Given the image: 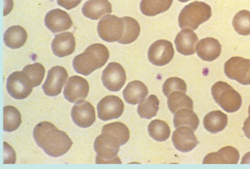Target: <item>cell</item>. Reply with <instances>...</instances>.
I'll list each match as a JSON object with an SVG mask.
<instances>
[{
  "label": "cell",
  "mask_w": 250,
  "mask_h": 169,
  "mask_svg": "<svg viewBox=\"0 0 250 169\" xmlns=\"http://www.w3.org/2000/svg\"><path fill=\"white\" fill-rule=\"evenodd\" d=\"M45 25L53 33L66 31L72 26V20L66 11L53 9L45 16Z\"/></svg>",
  "instance_id": "obj_16"
},
{
  "label": "cell",
  "mask_w": 250,
  "mask_h": 169,
  "mask_svg": "<svg viewBox=\"0 0 250 169\" xmlns=\"http://www.w3.org/2000/svg\"><path fill=\"white\" fill-rule=\"evenodd\" d=\"M119 144L109 136L101 133L94 141V150L96 152V163H121L117 156L119 152Z\"/></svg>",
  "instance_id": "obj_5"
},
{
  "label": "cell",
  "mask_w": 250,
  "mask_h": 169,
  "mask_svg": "<svg viewBox=\"0 0 250 169\" xmlns=\"http://www.w3.org/2000/svg\"><path fill=\"white\" fill-rule=\"evenodd\" d=\"M211 17L210 6L200 1H194L186 5L180 12L178 23L181 29L190 28L195 30L200 24Z\"/></svg>",
  "instance_id": "obj_3"
},
{
  "label": "cell",
  "mask_w": 250,
  "mask_h": 169,
  "mask_svg": "<svg viewBox=\"0 0 250 169\" xmlns=\"http://www.w3.org/2000/svg\"><path fill=\"white\" fill-rule=\"evenodd\" d=\"M89 93L88 81L80 76L70 77L64 88V97L71 103L85 99Z\"/></svg>",
  "instance_id": "obj_14"
},
{
  "label": "cell",
  "mask_w": 250,
  "mask_h": 169,
  "mask_svg": "<svg viewBox=\"0 0 250 169\" xmlns=\"http://www.w3.org/2000/svg\"><path fill=\"white\" fill-rule=\"evenodd\" d=\"M34 85L24 71H16L7 79L6 88L10 96L15 99H25L32 92Z\"/></svg>",
  "instance_id": "obj_8"
},
{
  "label": "cell",
  "mask_w": 250,
  "mask_h": 169,
  "mask_svg": "<svg viewBox=\"0 0 250 169\" xmlns=\"http://www.w3.org/2000/svg\"><path fill=\"white\" fill-rule=\"evenodd\" d=\"M124 21L115 15H106L98 22L99 37L106 42H118L124 32Z\"/></svg>",
  "instance_id": "obj_6"
},
{
  "label": "cell",
  "mask_w": 250,
  "mask_h": 169,
  "mask_svg": "<svg viewBox=\"0 0 250 169\" xmlns=\"http://www.w3.org/2000/svg\"><path fill=\"white\" fill-rule=\"evenodd\" d=\"M73 122L82 128H87L95 121V110L90 102L83 100L77 101L71 110Z\"/></svg>",
  "instance_id": "obj_13"
},
{
  "label": "cell",
  "mask_w": 250,
  "mask_h": 169,
  "mask_svg": "<svg viewBox=\"0 0 250 169\" xmlns=\"http://www.w3.org/2000/svg\"><path fill=\"white\" fill-rule=\"evenodd\" d=\"M180 2H186V1H189V0H178Z\"/></svg>",
  "instance_id": "obj_41"
},
{
  "label": "cell",
  "mask_w": 250,
  "mask_h": 169,
  "mask_svg": "<svg viewBox=\"0 0 250 169\" xmlns=\"http://www.w3.org/2000/svg\"><path fill=\"white\" fill-rule=\"evenodd\" d=\"M126 81V73L119 63L111 62L102 72V83L110 91H119Z\"/></svg>",
  "instance_id": "obj_10"
},
{
  "label": "cell",
  "mask_w": 250,
  "mask_h": 169,
  "mask_svg": "<svg viewBox=\"0 0 250 169\" xmlns=\"http://www.w3.org/2000/svg\"><path fill=\"white\" fill-rule=\"evenodd\" d=\"M82 1V0H57L58 5L62 6L63 8L66 9H72L79 5V3Z\"/></svg>",
  "instance_id": "obj_37"
},
{
  "label": "cell",
  "mask_w": 250,
  "mask_h": 169,
  "mask_svg": "<svg viewBox=\"0 0 250 169\" xmlns=\"http://www.w3.org/2000/svg\"><path fill=\"white\" fill-rule=\"evenodd\" d=\"M172 142L175 148L180 152H189L198 144L194 130L189 126H180L172 134Z\"/></svg>",
  "instance_id": "obj_15"
},
{
  "label": "cell",
  "mask_w": 250,
  "mask_h": 169,
  "mask_svg": "<svg viewBox=\"0 0 250 169\" xmlns=\"http://www.w3.org/2000/svg\"><path fill=\"white\" fill-rule=\"evenodd\" d=\"M68 80V73L62 66L52 67L47 74V78L43 84V91L47 96H57L61 93L62 88Z\"/></svg>",
  "instance_id": "obj_12"
},
{
  "label": "cell",
  "mask_w": 250,
  "mask_h": 169,
  "mask_svg": "<svg viewBox=\"0 0 250 169\" xmlns=\"http://www.w3.org/2000/svg\"><path fill=\"white\" fill-rule=\"evenodd\" d=\"M228 123V117L225 113L214 110L207 113L203 119V125L207 131L211 133H217L222 131Z\"/></svg>",
  "instance_id": "obj_25"
},
{
  "label": "cell",
  "mask_w": 250,
  "mask_h": 169,
  "mask_svg": "<svg viewBox=\"0 0 250 169\" xmlns=\"http://www.w3.org/2000/svg\"><path fill=\"white\" fill-rule=\"evenodd\" d=\"M3 40H4L5 45L9 48H12V49L21 48L26 43L27 32L23 27L14 25L5 31Z\"/></svg>",
  "instance_id": "obj_24"
},
{
  "label": "cell",
  "mask_w": 250,
  "mask_h": 169,
  "mask_svg": "<svg viewBox=\"0 0 250 169\" xmlns=\"http://www.w3.org/2000/svg\"><path fill=\"white\" fill-rule=\"evenodd\" d=\"M173 124L176 128L180 126H189L193 130H196L199 125V118L192 109L182 108L175 113Z\"/></svg>",
  "instance_id": "obj_28"
},
{
  "label": "cell",
  "mask_w": 250,
  "mask_h": 169,
  "mask_svg": "<svg viewBox=\"0 0 250 169\" xmlns=\"http://www.w3.org/2000/svg\"><path fill=\"white\" fill-rule=\"evenodd\" d=\"M241 163H242V164H250V152L246 153V154L243 156V158H242V160H241Z\"/></svg>",
  "instance_id": "obj_40"
},
{
  "label": "cell",
  "mask_w": 250,
  "mask_h": 169,
  "mask_svg": "<svg viewBox=\"0 0 250 169\" xmlns=\"http://www.w3.org/2000/svg\"><path fill=\"white\" fill-rule=\"evenodd\" d=\"M198 37L192 29H182L175 37L177 51L183 55H192L196 51Z\"/></svg>",
  "instance_id": "obj_18"
},
{
  "label": "cell",
  "mask_w": 250,
  "mask_h": 169,
  "mask_svg": "<svg viewBox=\"0 0 250 169\" xmlns=\"http://www.w3.org/2000/svg\"><path fill=\"white\" fill-rule=\"evenodd\" d=\"M16 160V155L11 146L7 142L3 143V163L4 164H14Z\"/></svg>",
  "instance_id": "obj_36"
},
{
  "label": "cell",
  "mask_w": 250,
  "mask_h": 169,
  "mask_svg": "<svg viewBox=\"0 0 250 169\" xmlns=\"http://www.w3.org/2000/svg\"><path fill=\"white\" fill-rule=\"evenodd\" d=\"M159 109V100L155 95H150L139 103L137 112L141 118L151 119L153 118Z\"/></svg>",
  "instance_id": "obj_30"
},
{
  "label": "cell",
  "mask_w": 250,
  "mask_h": 169,
  "mask_svg": "<svg viewBox=\"0 0 250 169\" xmlns=\"http://www.w3.org/2000/svg\"><path fill=\"white\" fill-rule=\"evenodd\" d=\"M13 7L12 0H4V15H7Z\"/></svg>",
  "instance_id": "obj_39"
},
{
  "label": "cell",
  "mask_w": 250,
  "mask_h": 169,
  "mask_svg": "<svg viewBox=\"0 0 250 169\" xmlns=\"http://www.w3.org/2000/svg\"><path fill=\"white\" fill-rule=\"evenodd\" d=\"M124 32L121 39L118 41L121 44H130L134 42L140 33V25L134 18L123 17Z\"/></svg>",
  "instance_id": "obj_29"
},
{
  "label": "cell",
  "mask_w": 250,
  "mask_h": 169,
  "mask_svg": "<svg viewBox=\"0 0 250 169\" xmlns=\"http://www.w3.org/2000/svg\"><path fill=\"white\" fill-rule=\"evenodd\" d=\"M163 93L165 96H169L172 92L174 91H182L186 92L187 90V85L184 80L178 77H170L167 80H166L163 84L162 87Z\"/></svg>",
  "instance_id": "obj_35"
},
{
  "label": "cell",
  "mask_w": 250,
  "mask_h": 169,
  "mask_svg": "<svg viewBox=\"0 0 250 169\" xmlns=\"http://www.w3.org/2000/svg\"><path fill=\"white\" fill-rule=\"evenodd\" d=\"M112 6L108 0H89L82 7V13L85 17L97 20L110 14Z\"/></svg>",
  "instance_id": "obj_21"
},
{
  "label": "cell",
  "mask_w": 250,
  "mask_h": 169,
  "mask_svg": "<svg viewBox=\"0 0 250 169\" xmlns=\"http://www.w3.org/2000/svg\"><path fill=\"white\" fill-rule=\"evenodd\" d=\"M174 56L173 45L168 40H157L151 44L148 50V59L156 66L168 64Z\"/></svg>",
  "instance_id": "obj_9"
},
{
  "label": "cell",
  "mask_w": 250,
  "mask_h": 169,
  "mask_svg": "<svg viewBox=\"0 0 250 169\" xmlns=\"http://www.w3.org/2000/svg\"><path fill=\"white\" fill-rule=\"evenodd\" d=\"M23 71L28 75V77L31 79L34 87L40 85L42 82L45 74V68L40 63H34V64L26 65L23 68Z\"/></svg>",
  "instance_id": "obj_34"
},
{
  "label": "cell",
  "mask_w": 250,
  "mask_h": 169,
  "mask_svg": "<svg viewBox=\"0 0 250 169\" xmlns=\"http://www.w3.org/2000/svg\"><path fill=\"white\" fill-rule=\"evenodd\" d=\"M167 105L170 112L176 113L179 109L188 108L193 109V101L192 99L187 96L185 92L182 91H174L168 96Z\"/></svg>",
  "instance_id": "obj_27"
},
{
  "label": "cell",
  "mask_w": 250,
  "mask_h": 169,
  "mask_svg": "<svg viewBox=\"0 0 250 169\" xmlns=\"http://www.w3.org/2000/svg\"><path fill=\"white\" fill-rule=\"evenodd\" d=\"M243 132L247 138L250 139V115L245 119L243 124Z\"/></svg>",
  "instance_id": "obj_38"
},
{
  "label": "cell",
  "mask_w": 250,
  "mask_h": 169,
  "mask_svg": "<svg viewBox=\"0 0 250 169\" xmlns=\"http://www.w3.org/2000/svg\"><path fill=\"white\" fill-rule=\"evenodd\" d=\"M225 75L243 85H250V59L235 56L224 64Z\"/></svg>",
  "instance_id": "obj_7"
},
{
  "label": "cell",
  "mask_w": 250,
  "mask_h": 169,
  "mask_svg": "<svg viewBox=\"0 0 250 169\" xmlns=\"http://www.w3.org/2000/svg\"><path fill=\"white\" fill-rule=\"evenodd\" d=\"M239 152L231 146H226L219 151L210 153L204 157V164H237Z\"/></svg>",
  "instance_id": "obj_20"
},
{
  "label": "cell",
  "mask_w": 250,
  "mask_h": 169,
  "mask_svg": "<svg viewBox=\"0 0 250 169\" xmlns=\"http://www.w3.org/2000/svg\"><path fill=\"white\" fill-rule=\"evenodd\" d=\"M232 24L234 30L240 35L250 34V11L241 10L237 12L233 18Z\"/></svg>",
  "instance_id": "obj_33"
},
{
  "label": "cell",
  "mask_w": 250,
  "mask_h": 169,
  "mask_svg": "<svg viewBox=\"0 0 250 169\" xmlns=\"http://www.w3.org/2000/svg\"><path fill=\"white\" fill-rule=\"evenodd\" d=\"M101 133L109 136L114 141H116L120 146L126 144L130 137V132L129 129L127 128V126L121 122H114L104 125Z\"/></svg>",
  "instance_id": "obj_23"
},
{
  "label": "cell",
  "mask_w": 250,
  "mask_h": 169,
  "mask_svg": "<svg viewBox=\"0 0 250 169\" xmlns=\"http://www.w3.org/2000/svg\"><path fill=\"white\" fill-rule=\"evenodd\" d=\"M211 93L215 102L226 112L233 113L241 107L240 94L226 82H216L211 88Z\"/></svg>",
  "instance_id": "obj_4"
},
{
  "label": "cell",
  "mask_w": 250,
  "mask_h": 169,
  "mask_svg": "<svg viewBox=\"0 0 250 169\" xmlns=\"http://www.w3.org/2000/svg\"><path fill=\"white\" fill-rule=\"evenodd\" d=\"M196 53L204 61H213L221 54V44L215 38H203L198 41L196 45Z\"/></svg>",
  "instance_id": "obj_19"
},
{
  "label": "cell",
  "mask_w": 250,
  "mask_h": 169,
  "mask_svg": "<svg viewBox=\"0 0 250 169\" xmlns=\"http://www.w3.org/2000/svg\"><path fill=\"white\" fill-rule=\"evenodd\" d=\"M75 37L71 32H62L57 34L51 44L53 53L58 57H65L72 54L75 50Z\"/></svg>",
  "instance_id": "obj_17"
},
{
  "label": "cell",
  "mask_w": 250,
  "mask_h": 169,
  "mask_svg": "<svg viewBox=\"0 0 250 169\" xmlns=\"http://www.w3.org/2000/svg\"><path fill=\"white\" fill-rule=\"evenodd\" d=\"M170 127L165 121L152 120L148 125V133L156 141H165L170 137Z\"/></svg>",
  "instance_id": "obj_32"
},
{
  "label": "cell",
  "mask_w": 250,
  "mask_h": 169,
  "mask_svg": "<svg viewBox=\"0 0 250 169\" xmlns=\"http://www.w3.org/2000/svg\"><path fill=\"white\" fill-rule=\"evenodd\" d=\"M33 137L40 148H42L51 157L64 155L72 146L70 137L47 121L40 122L35 126Z\"/></svg>",
  "instance_id": "obj_1"
},
{
  "label": "cell",
  "mask_w": 250,
  "mask_h": 169,
  "mask_svg": "<svg viewBox=\"0 0 250 169\" xmlns=\"http://www.w3.org/2000/svg\"><path fill=\"white\" fill-rule=\"evenodd\" d=\"M109 59V51L106 46L95 43L88 46L85 51L73 59V68L82 75H89L98 68L106 64Z\"/></svg>",
  "instance_id": "obj_2"
},
{
  "label": "cell",
  "mask_w": 250,
  "mask_h": 169,
  "mask_svg": "<svg viewBox=\"0 0 250 169\" xmlns=\"http://www.w3.org/2000/svg\"><path fill=\"white\" fill-rule=\"evenodd\" d=\"M123 111L124 103L119 97L114 95L105 96L97 104L98 118L103 121L119 118Z\"/></svg>",
  "instance_id": "obj_11"
},
{
  "label": "cell",
  "mask_w": 250,
  "mask_h": 169,
  "mask_svg": "<svg viewBox=\"0 0 250 169\" xmlns=\"http://www.w3.org/2000/svg\"><path fill=\"white\" fill-rule=\"evenodd\" d=\"M21 114L13 106L3 108V129L7 132L15 131L21 124Z\"/></svg>",
  "instance_id": "obj_31"
},
{
  "label": "cell",
  "mask_w": 250,
  "mask_h": 169,
  "mask_svg": "<svg viewBox=\"0 0 250 169\" xmlns=\"http://www.w3.org/2000/svg\"><path fill=\"white\" fill-rule=\"evenodd\" d=\"M148 95V88L141 81L135 80L127 84L123 91L124 100L129 104L135 105L141 103Z\"/></svg>",
  "instance_id": "obj_22"
},
{
  "label": "cell",
  "mask_w": 250,
  "mask_h": 169,
  "mask_svg": "<svg viewBox=\"0 0 250 169\" xmlns=\"http://www.w3.org/2000/svg\"><path fill=\"white\" fill-rule=\"evenodd\" d=\"M173 0H141L140 10L146 16H155L167 11Z\"/></svg>",
  "instance_id": "obj_26"
},
{
  "label": "cell",
  "mask_w": 250,
  "mask_h": 169,
  "mask_svg": "<svg viewBox=\"0 0 250 169\" xmlns=\"http://www.w3.org/2000/svg\"><path fill=\"white\" fill-rule=\"evenodd\" d=\"M248 113H249V115H250V105H249V108H248Z\"/></svg>",
  "instance_id": "obj_42"
}]
</instances>
